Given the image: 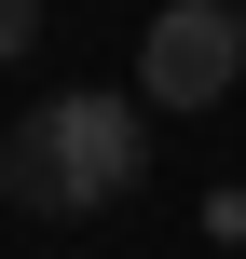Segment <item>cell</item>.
<instances>
[{
    "mask_svg": "<svg viewBox=\"0 0 246 259\" xmlns=\"http://www.w3.org/2000/svg\"><path fill=\"white\" fill-rule=\"evenodd\" d=\"M137 178H151V109L110 96V82H68V96H41V109L0 137V191H14L27 219H96V205H123Z\"/></svg>",
    "mask_w": 246,
    "mask_h": 259,
    "instance_id": "obj_1",
    "label": "cell"
},
{
    "mask_svg": "<svg viewBox=\"0 0 246 259\" xmlns=\"http://www.w3.org/2000/svg\"><path fill=\"white\" fill-rule=\"evenodd\" d=\"M205 232H219V246H246V191H205Z\"/></svg>",
    "mask_w": 246,
    "mask_h": 259,
    "instance_id": "obj_4",
    "label": "cell"
},
{
    "mask_svg": "<svg viewBox=\"0 0 246 259\" xmlns=\"http://www.w3.org/2000/svg\"><path fill=\"white\" fill-rule=\"evenodd\" d=\"M246 82V0H164L137 41V96L151 109H219Z\"/></svg>",
    "mask_w": 246,
    "mask_h": 259,
    "instance_id": "obj_2",
    "label": "cell"
},
{
    "mask_svg": "<svg viewBox=\"0 0 246 259\" xmlns=\"http://www.w3.org/2000/svg\"><path fill=\"white\" fill-rule=\"evenodd\" d=\"M27 41H41V0H0V68H14Z\"/></svg>",
    "mask_w": 246,
    "mask_h": 259,
    "instance_id": "obj_3",
    "label": "cell"
}]
</instances>
